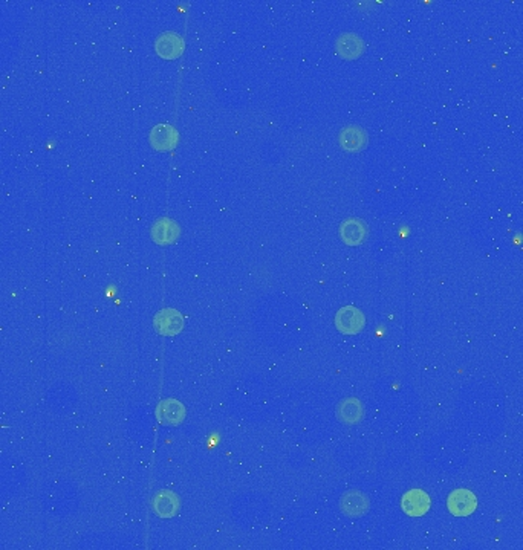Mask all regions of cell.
Instances as JSON below:
<instances>
[{
  "mask_svg": "<svg viewBox=\"0 0 523 550\" xmlns=\"http://www.w3.org/2000/svg\"><path fill=\"white\" fill-rule=\"evenodd\" d=\"M335 51L343 59H357L364 51V43L358 36L352 34H343L335 42Z\"/></svg>",
  "mask_w": 523,
  "mask_h": 550,
  "instance_id": "10",
  "label": "cell"
},
{
  "mask_svg": "<svg viewBox=\"0 0 523 550\" xmlns=\"http://www.w3.org/2000/svg\"><path fill=\"white\" fill-rule=\"evenodd\" d=\"M179 237V225L175 221L163 217L152 226V239L159 245H170Z\"/></svg>",
  "mask_w": 523,
  "mask_h": 550,
  "instance_id": "7",
  "label": "cell"
},
{
  "mask_svg": "<svg viewBox=\"0 0 523 550\" xmlns=\"http://www.w3.org/2000/svg\"><path fill=\"white\" fill-rule=\"evenodd\" d=\"M159 416L164 424L178 425L185 417V408L179 401L167 399L159 407Z\"/></svg>",
  "mask_w": 523,
  "mask_h": 550,
  "instance_id": "14",
  "label": "cell"
},
{
  "mask_svg": "<svg viewBox=\"0 0 523 550\" xmlns=\"http://www.w3.org/2000/svg\"><path fill=\"white\" fill-rule=\"evenodd\" d=\"M364 326V313L353 306H344L335 315V327L344 335H357Z\"/></svg>",
  "mask_w": 523,
  "mask_h": 550,
  "instance_id": "1",
  "label": "cell"
},
{
  "mask_svg": "<svg viewBox=\"0 0 523 550\" xmlns=\"http://www.w3.org/2000/svg\"><path fill=\"white\" fill-rule=\"evenodd\" d=\"M182 38L178 34H175V32H165V34H161L156 40V52L163 57V59H178L182 54Z\"/></svg>",
  "mask_w": 523,
  "mask_h": 550,
  "instance_id": "9",
  "label": "cell"
},
{
  "mask_svg": "<svg viewBox=\"0 0 523 550\" xmlns=\"http://www.w3.org/2000/svg\"><path fill=\"white\" fill-rule=\"evenodd\" d=\"M154 509L161 519H172L179 509V498L170 491H161L154 498Z\"/></svg>",
  "mask_w": 523,
  "mask_h": 550,
  "instance_id": "12",
  "label": "cell"
},
{
  "mask_svg": "<svg viewBox=\"0 0 523 550\" xmlns=\"http://www.w3.org/2000/svg\"><path fill=\"white\" fill-rule=\"evenodd\" d=\"M340 236L346 245L358 246L363 244L367 237V225L363 221L352 217V219H348L341 223Z\"/></svg>",
  "mask_w": 523,
  "mask_h": 550,
  "instance_id": "6",
  "label": "cell"
},
{
  "mask_svg": "<svg viewBox=\"0 0 523 550\" xmlns=\"http://www.w3.org/2000/svg\"><path fill=\"white\" fill-rule=\"evenodd\" d=\"M178 142V132L170 124H158L150 132V144L159 151L172 150Z\"/></svg>",
  "mask_w": 523,
  "mask_h": 550,
  "instance_id": "5",
  "label": "cell"
},
{
  "mask_svg": "<svg viewBox=\"0 0 523 550\" xmlns=\"http://www.w3.org/2000/svg\"><path fill=\"white\" fill-rule=\"evenodd\" d=\"M341 511L348 516H361L367 512L369 498L360 491H349L341 497Z\"/></svg>",
  "mask_w": 523,
  "mask_h": 550,
  "instance_id": "8",
  "label": "cell"
},
{
  "mask_svg": "<svg viewBox=\"0 0 523 550\" xmlns=\"http://www.w3.org/2000/svg\"><path fill=\"white\" fill-rule=\"evenodd\" d=\"M337 415H339V419L343 424H349V425L358 424L364 415L363 403H361L357 398L344 399L339 406V408H337Z\"/></svg>",
  "mask_w": 523,
  "mask_h": 550,
  "instance_id": "13",
  "label": "cell"
},
{
  "mask_svg": "<svg viewBox=\"0 0 523 550\" xmlns=\"http://www.w3.org/2000/svg\"><path fill=\"white\" fill-rule=\"evenodd\" d=\"M401 507L410 516H422L430 509V497L422 489H412L402 497Z\"/></svg>",
  "mask_w": 523,
  "mask_h": 550,
  "instance_id": "3",
  "label": "cell"
},
{
  "mask_svg": "<svg viewBox=\"0 0 523 550\" xmlns=\"http://www.w3.org/2000/svg\"><path fill=\"white\" fill-rule=\"evenodd\" d=\"M447 507L455 516H469L476 511L478 500L469 489H456L448 496Z\"/></svg>",
  "mask_w": 523,
  "mask_h": 550,
  "instance_id": "2",
  "label": "cell"
},
{
  "mask_svg": "<svg viewBox=\"0 0 523 550\" xmlns=\"http://www.w3.org/2000/svg\"><path fill=\"white\" fill-rule=\"evenodd\" d=\"M340 144L346 151L357 153L366 147L367 135L361 127H357V126L344 127L341 135H340Z\"/></svg>",
  "mask_w": 523,
  "mask_h": 550,
  "instance_id": "11",
  "label": "cell"
},
{
  "mask_svg": "<svg viewBox=\"0 0 523 550\" xmlns=\"http://www.w3.org/2000/svg\"><path fill=\"white\" fill-rule=\"evenodd\" d=\"M155 329L164 336H175L182 330V315L175 309H163L155 317Z\"/></svg>",
  "mask_w": 523,
  "mask_h": 550,
  "instance_id": "4",
  "label": "cell"
}]
</instances>
